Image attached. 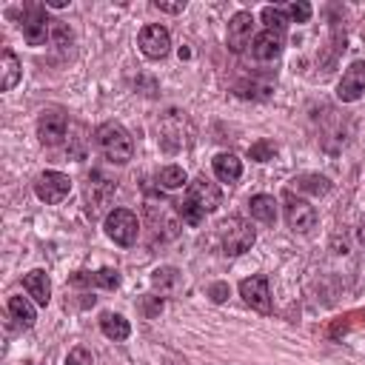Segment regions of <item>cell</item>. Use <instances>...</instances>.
Segmentation results:
<instances>
[{
    "label": "cell",
    "mask_w": 365,
    "mask_h": 365,
    "mask_svg": "<svg viewBox=\"0 0 365 365\" xmlns=\"http://www.w3.org/2000/svg\"><path fill=\"white\" fill-rule=\"evenodd\" d=\"M114 188H117V182L108 180L103 171H91V174H88V180H86V214H88L91 220L100 217L103 208L111 202Z\"/></svg>",
    "instance_id": "cell-5"
},
{
    "label": "cell",
    "mask_w": 365,
    "mask_h": 365,
    "mask_svg": "<svg viewBox=\"0 0 365 365\" xmlns=\"http://www.w3.org/2000/svg\"><path fill=\"white\" fill-rule=\"evenodd\" d=\"M137 43H140V51H143L145 57H151V60H163V57L171 51V34H168V29L160 26V23L143 26Z\"/></svg>",
    "instance_id": "cell-7"
},
{
    "label": "cell",
    "mask_w": 365,
    "mask_h": 365,
    "mask_svg": "<svg viewBox=\"0 0 365 365\" xmlns=\"http://www.w3.org/2000/svg\"><path fill=\"white\" fill-rule=\"evenodd\" d=\"M185 197H188L197 208H202L205 214L217 211V208H220V202H222V191H220V185H217V182H211V180H205V177L191 180V182H188Z\"/></svg>",
    "instance_id": "cell-10"
},
{
    "label": "cell",
    "mask_w": 365,
    "mask_h": 365,
    "mask_svg": "<svg viewBox=\"0 0 365 365\" xmlns=\"http://www.w3.org/2000/svg\"><path fill=\"white\" fill-rule=\"evenodd\" d=\"M157 182H160L163 188L174 191V188L188 185V177H185V171H182L180 165H165V168H160V171H157Z\"/></svg>",
    "instance_id": "cell-24"
},
{
    "label": "cell",
    "mask_w": 365,
    "mask_h": 365,
    "mask_svg": "<svg viewBox=\"0 0 365 365\" xmlns=\"http://www.w3.org/2000/svg\"><path fill=\"white\" fill-rule=\"evenodd\" d=\"M248 211H251L254 220H259L265 225H274L277 222V200L268 197V194H254L248 200Z\"/></svg>",
    "instance_id": "cell-18"
},
{
    "label": "cell",
    "mask_w": 365,
    "mask_h": 365,
    "mask_svg": "<svg viewBox=\"0 0 365 365\" xmlns=\"http://www.w3.org/2000/svg\"><path fill=\"white\" fill-rule=\"evenodd\" d=\"M3 83H0V88L3 91H11L17 83H20V74H23V68H20V60H17V54L6 46L3 48Z\"/></svg>",
    "instance_id": "cell-20"
},
{
    "label": "cell",
    "mask_w": 365,
    "mask_h": 365,
    "mask_svg": "<svg viewBox=\"0 0 365 365\" xmlns=\"http://www.w3.org/2000/svg\"><path fill=\"white\" fill-rule=\"evenodd\" d=\"M9 314H11V319H14L20 328H31L34 319H37L34 305H31L26 297H11V299H9Z\"/></svg>",
    "instance_id": "cell-21"
},
{
    "label": "cell",
    "mask_w": 365,
    "mask_h": 365,
    "mask_svg": "<svg viewBox=\"0 0 365 365\" xmlns=\"http://www.w3.org/2000/svg\"><path fill=\"white\" fill-rule=\"evenodd\" d=\"M285 220H288V228L308 234L317 225V211L308 200H299L294 197V191H285Z\"/></svg>",
    "instance_id": "cell-8"
},
{
    "label": "cell",
    "mask_w": 365,
    "mask_h": 365,
    "mask_svg": "<svg viewBox=\"0 0 365 365\" xmlns=\"http://www.w3.org/2000/svg\"><path fill=\"white\" fill-rule=\"evenodd\" d=\"M100 331H103L108 339L123 342V339H128L131 325H128V319L120 317V314H103V317H100Z\"/></svg>",
    "instance_id": "cell-19"
},
{
    "label": "cell",
    "mask_w": 365,
    "mask_h": 365,
    "mask_svg": "<svg viewBox=\"0 0 365 365\" xmlns=\"http://www.w3.org/2000/svg\"><path fill=\"white\" fill-rule=\"evenodd\" d=\"M228 294H231L228 282H214V285L208 288V297H211V302H225V299H228Z\"/></svg>",
    "instance_id": "cell-30"
},
{
    "label": "cell",
    "mask_w": 365,
    "mask_h": 365,
    "mask_svg": "<svg viewBox=\"0 0 365 365\" xmlns=\"http://www.w3.org/2000/svg\"><path fill=\"white\" fill-rule=\"evenodd\" d=\"M365 94V63L362 60H354L348 68H345V74H342V80H339V86H336V97L342 100V103H354V100H359Z\"/></svg>",
    "instance_id": "cell-11"
},
{
    "label": "cell",
    "mask_w": 365,
    "mask_h": 365,
    "mask_svg": "<svg viewBox=\"0 0 365 365\" xmlns=\"http://www.w3.org/2000/svg\"><path fill=\"white\" fill-rule=\"evenodd\" d=\"M211 165H214V174H217L220 182H237L242 177V160H237L234 154L222 151V154H217L211 160Z\"/></svg>",
    "instance_id": "cell-17"
},
{
    "label": "cell",
    "mask_w": 365,
    "mask_h": 365,
    "mask_svg": "<svg viewBox=\"0 0 365 365\" xmlns=\"http://www.w3.org/2000/svg\"><path fill=\"white\" fill-rule=\"evenodd\" d=\"M68 191H71V180H68V174H63V171H43V174L34 180V194H37V200H43V202H48V205L63 202V200L68 197Z\"/></svg>",
    "instance_id": "cell-6"
},
{
    "label": "cell",
    "mask_w": 365,
    "mask_h": 365,
    "mask_svg": "<svg viewBox=\"0 0 365 365\" xmlns=\"http://www.w3.org/2000/svg\"><path fill=\"white\" fill-rule=\"evenodd\" d=\"M103 228H106V234H108L117 245L128 248V245H134V242H137L140 220H137V214H134V211H128V208H114V211H108V214H106Z\"/></svg>",
    "instance_id": "cell-2"
},
{
    "label": "cell",
    "mask_w": 365,
    "mask_h": 365,
    "mask_svg": "<svg viewBox=\"0 0 365 365\" xmlns=\"http://www.w3.org/2000/svg\"><path fill=\"white\" fill-rule=\"evenodd\" d=\"M274 151H277V145H274L271 140H257V143L248 148V157H251L254 163H265V160L274 157Z\"/></svg>",
    "instance_id": "cell-28"
},
{
    "label": "cell",
    "mask_w": 365,
    "mask_h": 365,
    "mask_svg": "<svg viewBox=\"0 0 365 365\" xmlns=\"http://www.w3.org/2000/svg\"><path fill=\"white\" fill-rule=\"evenodd\" d=\"M68 128V117L63 111H43L37 120V137L43 145H60Z\"/></svg>",
    "instance_id": "cell-12"
},
{
    "label": "cell",
    "mask_w": 365,
    "mask_h": 365,
    "mask_svg": "<svg viewBox=\"0 0 365 365\" xmlns=\"http://www.w3.org/2000/svg\"><path fill=\"white\" fill-rule=\"evenodd\" d=\"M282 11L288 14V20H291V23H308V20H311V6H308L305 0L288 3V6H282Z\"/></svg>",
    "instance_id": "cell-27"
},
{
    "label": "cell",
    "mask_w": 365,
    "mask_h": 365,
    "mask_svg": "<svg viewBox=\"0 0 365 365\" xmlns=\"http://www.w3.org/2000/svg\"><path fill=\"white\" fill-rule=\"evenodd\" d=\"M151 285L160 288V291H171L180 285V271L177 268H157L151 274Z\"/></svg>",
    "instance_id": "cell-25"
},
{
    "label": "cell",
    "mask_w": 365,
    "mask_h": 365,
    "mask_svg": "<svg viewBox=\"0 0 365 365\" xmlns=\"http://www.w3.org/2000/svg\"><path fill=\"white\" fill-rule=\"evenodd\" d=\"M23 288H26V294L37 302V305H48L51 302V279H48V274L43 271V268H34V271H29L26 277H23Z\"/></svg>",
    "instance_id": "cell-15"
},
{
    "label": "cell",
    "mask_w": 365,
    "mask_h": 365,
    "mask_svg": "<svg viewBox=\"0 0 365 365\" xmlns=\"http://www.w3.org/2000/svg\"><path fill=\"white\" fill-rule=\"evenodd\" d=\"M20 31H23V40L29 46H43L48 40V31H51V20L46 14V6L29 3L23 9V17H20Z\"/></svg>",
    "instance_id": "cell-4"
},
{
    "label": "cell",
    "mask_w": 365,
    "mask_h": 365,
    "mask_svg": "<svg viewBox=\"0 0 365 365\" xmlns=\"http://www.w3.org/2000/svg\"><path fill=\"white\" fill-rule=\"evenodd\" d=\"M94 140H97V145H100V151L106 154L108 163L125 165V163L134 157V140H131V134H128L120 123H114V120L103 123V125L94 131Z\"/></svg>",
    "instance_id": "cell-1"
},
{
    "label": "cell",
    "mask_w": 365,
    "mask_h": 365,
    "mask_svg": "<svg viewBox=\"0 0 365 365\" xmlns=\"http://www.w3.org/2000/svg\"><path fill=\"white\" fill-rule=\"evenodd\" d=\"M163 311V299L160 297H148L145 299V317H154V314H160Z\"/></svg>",
    "instance_id": "cell-32"
},
{
    "label": "cell",
    "mask_w": 365,
    "mask_h": 365,
    "mask_svg": "<svg viewBox=\"0 0 365 365\" xmlns=\"http://www.w3.org/2000/svg\"><path fill=\"white\" fill-rule=\"evenodd\" d=\"M46 6H51V9H66L68 0H46Z\"/></svg>",
    "instance_id": "cell-33"
},
{
    "label": "cell",
    "mask_w": 365,
    "mask_h": 365,
    "mask_svg": "<svg viewBox=\"0 0 365 365\" xmlns=\"http://www.w3.org/2000/svg\"><path fill=\"white\" fill-rule=\"evenodd\" d=\"M71 285H100V288H108L114 291L120 285V271L114 268H100V271H77L71 274Z\"/></svg>",
    "instance_id": "cell-16"
},
{
    "label": "cell",
    "mask_w": 365,
    "mask_h": 365,
    "mask_svg": "<svg viewBox=\"0 0 365 365\" xmlns=\"http://www.w3.org/2000/svg\"><path fill=\"white\" fill-rule=\"evenodd\" d=\"M262 23H265V29L268 31H279V34H285V29H288V14L282 11V6H265L262 9Z\"/></svg>",
    "instance_id": "cell-23"
},
{
    "label": "cell",
    "mask_w": 365,
    "mask_h": 365,
    "mask_svg": "<svg viewBox=\"0 0 365 365\" xmlns=\"http://www.w3.org/2000/svg\"><path fill=\"white\" fill-rule=\"evenodd\" d=\"M297 191H308V194H328L331 191V180L322 174H299L294 180Z\"/></svg>",
    "instance_id": "cell-22"
},
{
    "label": "cell",
    "mask_w": 365,
    "mask_h": 365,
    "mask_svg": "<svg viewBox=\"0 0 365 365\" xmlns=\"http://www.w3.org/2000/svg\"><path fill=\"white\" fill-rule=\"evenodd\" d=\"M254 37V14L251 11H237L228 20V48L234 54H240Z\"/></svg>",
    "instance_id": "cell-13"
},
{
    "label": "cell",
    "mask_w": 365,
    "mask_h": 365,
    "mask_svg": "<svg viewBox=\"0 0 365 365\" xmlns=\"http://www.w3.org/2000/svg\"><path fill=\"white\" fill-rule=\"evenodd\" d=\"M177 211H180L182 222H188V225H200V222L205 220V211H202V208H197L188 197H182V200L177 202Z\"/></svg>",
    "instance_id": "cell-26"
},
{
    "label": "cell",
    "mask_w": 365,
    "mask_h": 365,
    "mask_svg": "<svg viewBox=\"0 0 365 365\" xmlns=\"http://www.w3.org/2000/svg\"><path fill=\"white\" fill-rule=\"evenodd\" d=\"M157 11H168V14H180L182 9H185V0H180V3H163V0H154L151 3Z\"/></svg>",
    "instance_id": "cell-31"
},
{
    "label": "cell",
    "mask_w": 365,
    "mask_h": 365,
    "mask_svg": "<svg viewBox=\"0 0 365 365\" xmlns=\"http://www.w3.org/2000/svg\"><path fill=\"white\" fill-rule=\"evenodd\" d=\"M220 237H222V251H225L228 257H240V254H245V251L254 245V240H257L251 222H245L242 217H231V220H225V222L220 225Z\"/></svg>",
    "instance_id": "cell-3"
},
{
    "label": "cell",
    "mask_w": 365,
    "mask_h": 365,
    "mask_svg": "<svg viewBox=\"0 0 365 365\" xmlns=\"http://www.w3.org/2000/svg\"><path fill=\"white\" fill-rule=\"evenodd\" d=\"M282 46H285V34L265 29V31H259V34L254 37L251 54H254L257 60H277V57L282 54Z\"/></svg>",
    "instance_id": "cell-14"
},
{
    "label": "cell",
    "mask_w": 365,
    "mask_h": 365,
    "mask_svg": "<svg viewBox=\"0 0 365 365\" xmlns=\"http://www.w3.org/2000/svg\"><path fill=\"white\" fill-rule=\"evenodd\" d=\"M66 365H94V359H91V354H88L83 345H77V348H71V351H68Z\"/></svg>",
    "instance_id": "cell-29"
},
{
    "label": "cell",
    "mask_w": 365,
    "mask_h": 365,
    "mask_svg": "<svg viewBox=\"0 0 365 365\" xmlns=\"http://www.w3.org/2000/svg\"><path fill=\"white\" fill-rule=\"evenodd\" d=\"M240 297L259 314H271V291H268V277L254 274L240 282Z\"/></svg>",
    "instance_id": "cell-9"
}]
</instances>
